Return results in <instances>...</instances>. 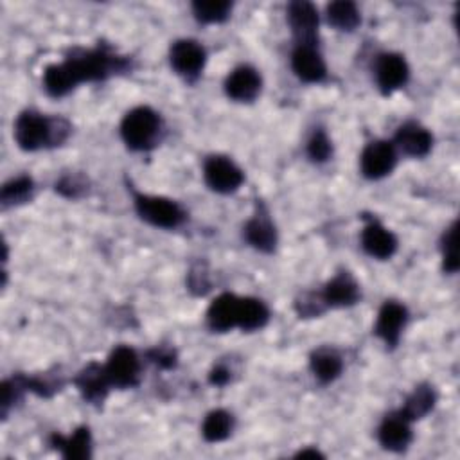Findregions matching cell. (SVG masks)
<instances>
[{
  "label": "cell",
  "instance_id": "8992f818",
  "mask_svg": "<svg viewBox=\"0 0 460 460\" xmlns=\"http://www.w3.org/2000/svg\"><path fill=\"white\" fill-rule=\"evenodd\" d=\"M203 176L207 185L219 194H230L237 190L244 180L243 171L230 158L221 155L207 158L203 165Z\"/></svg>",
  "mask_w": 460,
  "mask_h": 460
},
{
  "label": "cell",
  "instance_id": "4dcf8cb0",
  "mask_svg": "<svg viewBox=\"0 0 460 460\" xmlns=\"http://www.w3.org/2000/svg\"><path fill=\"white\" fill-rule=\"evenodd\" d=\"M84 189V183L79 181V178L75 176H65L58 185L56 190H59L63 196L66 198H75L79 196V192Z\"/></svg>",
  "mask_w": 460,
  "mask_h": 460
},
{
  "label": "cell",
  "instance_id": "6da1fadb",
  "mask_svg": "<svg viewBox=\"0 0 460 460\" xmlns=\"http://www.w3.org/2000/svg\"><path fill=\"white\" fill-rule=\"evenodd\" d=\"M68 124L59 119H49L41 113L27 110L14 122V138L23 151H38L65 140Z\"/></svg>",
  "mask_w": 460,
  "mask_h": 460
},
{
  "label": "cell",
  "instance_id": "7a4b0ae2",
  "mask_svg": "<svg viewBox=\"0 0 460 460\" xmlns=\"http://www.w3.org/2000/svg\"><path fill=\"white\" fill-rule=\"evenodd\" d=\"M74 86L84 81H99L108 75L120 72L126 68V59L115 56L104 47H97L92 50L74 52L70 58L63 61Z\"/></svg>",
  "mask_w": 460,
  "mask_h": 460
},
{
  "label": "cell",
  "instance_id": "ac0fdd59",
  "mask_svg": "<svg viewBox=\"0 0 460 460\" xmlns=\"http://www.w3.org/2000/svg\"><path fill=\"white\" fill-rule=\"evenodd\" d=\"M320 298H322L323 305H329V307L352 305L359 298L358 282L352 279L350 273L341 271L325 284L323 291L320 293Z\"/></svg>",
  "mask_w": 460,
  "mask_h": 460
},
{
  "label": "cell",
  "instance_id": "ba28073f",
  "mask_svg": "<svg viewBox=\"0 0 460 460\" xmlns=\"http://www.w3.org/2000/svg\"><path fill=\"white\" fill-rule=\"evenodd\" d=\"M376 83L377 88L385 93L390 95L392 92L399 90L401 86L406 84L408 75H410V68L406 59L401 54H394V52H386L381 54L376 61Z\"/></svg>",
  "mask_w": 460,
  "mask_h": 460
},
{
  "label": "cell",
  "instance_id": "f546056e",
  "mask_svg": "<svg viewBox=\"0 0 460 460\" xmlns=\"http://www.w3.org/2000/svg\"><path fill=\"white\" fill-rule=\"evenodd\" d=\"M332 155V146H331V140L327 137V133L323 129H316L311 138L307 140V156L313 160V162H325L329 160V156Z\"/></svg>",
  "mask_w": 460,
  "mask_h": 460
},
{
  "label": "cell",
  "instance_id": "f1b7e54d",
  "mask_svg": "<svg viewBox=\"0 0 460 460\" xmlns=\"http://www.w3.org/2000/svg\"><path fill=\"white\" fill-rule=\"evenodd\" d=\"M458 246H456V221L446 228L442 235V266L447 273L458 271Z\"/></svg>",
  "mask_w": 460,
  "mask_h": 460
},
{
  "label": "cell",
  "instance_id": "d6986e66",
  "mask_svg": "<svg viewBox=\"0 0 460 460\" xmlns=\"http://www.w3.org/2000/svg\"><path fill=\"white\" fill-rule=\"evenodd\" d=\"M77 390L83 394V397L90 402H102L108 390H110V379L104 372V367L97 363L86 365L74 379Z\"/></svg>",
  "mask_w": 460,
  "mask_h": 460
},
{
  "label": "cell",
  "instance_id": "4316f807",
  "mask_svg": "<svg viewBox=\"0 0 460 460\" xmlns=\"http://www.w3.org/2000/svg\"><path fill=\"white\" fill-rule=\"evenodd\" d=\"M232 4L226 0H208V2H194L192 13L201 23H219L230 16Z\"/></svg>",
  "mask_w": 460,
  "mask_h": 460
},
{
  "label": "cell",
  "instance_id": "9a60e30c",
  "mask_svg": "<svg viewBox=\"0 0 460 460\" xmlns=\"http://www.w3.org/2000/svg\"><path fill=\"white\" fill-rule=\"evenodd\" d=\"M241 296L232 293H221L212 300L207 311V323L216 332H226L239 323Z\"/></svg>",
  "mask_w": 460,
  "mask_h": 460
},
{
  "label": "cell",
  "instance_id": "5bb4252c",
  "mask_svg": "<svg viewBox=\"0 0 460 460\" xmlns=\"http://www.w3.org/2000/svg\"><path fill=\"white\" fill-rule=\"evenodd\" d=\"M244 239L259 252H273L277 244V230L262 203H257V212L244 225Z\"/></svg>",
  "mask_w": 460,
  "mask_h": 460
},
{
  "label": "cell",
  "instance_id": "ffe728a7",
  "mask_svg": "<svg viewBox=\"0 0 460 460\" xmlns=\"http://www.w3.org/2000/svg\"><path fill=\"white\" fill-rule=\"evenodd\" d=\"M395 144L401 147V151H404L408 156H424L429 153L431 144H433V137L431 133L420 126L419 122H404L397 133H395Z\"/></svg>",
  "mask_w": 460,
  "mask_h": 460
},
{
  "label": "cell",
  "instance_id": "52a82bcc",
  "mask_svg": "<svg viewBox=\"0 0 460 460\" xmlns=\"http://www.w3.org/2000/svg\"><path fill=\"white\" fill-rule=\"evenodd\" d=\"M205 49L194 40H178L171 45V66L185 79H194L205 66Z\"/></svg>",
  "mask_w": 460,
  "mask_h": 460
},
{
  "label": "cell",
  "instance_id": "83f0119b",
  "mask_svg": "<svg viewBox=\"0 0 460 460\" xmlns=\"http://www.w3.org/2000/svg\"><path fill=\"white\" fill-rule=\"evenodd\" d=\"M32 190H34L32 180H31L29 176H18V178L9 180V181L2 187L0 201H2L4 207L20 205V203H25L27 199H31Z\"/></svg>",
  "mask_w": 460,
  "mask_h": 460
},
{
  "label": "cell",
  "instance_id": "836d02e7",
  "mask_svg": "<svg viewBox=\"0 0 460 460\" xmlns=\"http://www.w3.org/2000/svg\"><path fill=\"white\" fill-rule=\"evenodd\" d=\"M296 456H300V458H305V456H313V458H316V456H323L318 449H300L298 453H296Z\"/></svg>",
  "mask_w": 460,
  "mask_h": 460
},
{
  "label": "cell",
  "instance_id": "1f68e13d",
  "mask_svg": "<svg viewBox=\"0 0 460 460\" xmlns=\"http://www.w3.org/2000/svg\"><path fill=\"white\" fill-rule=\"evenodd\" d=\"M149 358L162 368H171L174 365V352H171L169 349H155L149 352Z\"/></svg>",
  "mask_w": 460,
  "mask_h": 460
},
{
  "label": "cell",
  "instance_id": "9c48e42d",
  "mask_svg": "<svg viewBox=\"0 0 460 460\" xmlns=\"http://www.w3.org/2000/svg\"><path fill=\"white\" fill-rule=\"evenodd\" d=\"M395 160L397 156H395L394 144L386 140H374L361 153V158H359L361 172L370 180H379L392 172Z\"/></svg>",
  "mask_w": 460,
  "mask_h": 460
},
{
  "label": "cell",
  "instance_id": "603a6c76",
  "mask_svg": "<svg viewBox=\"0 0 460 460\" xmlns=\"http://www.w3.org/2000/svg\"><path fill=\"white\" fill-rule=\"evenodd\" d=\"M437 395L433 386L429 385H419L413 388V392L406 397L402 408L399 410L408 420H415L420 419L424 415H428L431 411V408L435 406Z\"/></svg>",
  "mask_w": 460,
  "mask_h": 460
},
{
  "label": "cell",
  "instance_id": "7c38bea8",
  "mask_svg": "<svg viewBox=\"0 0 460 460\" xmlns=\"http://www.w3.org/2000/svg\"><path fill=\"white\" fill-rule=\"evenodd\" d=\"M291 68L304 83H322L327 77V66L314 45H296L291 54Z\"/></svg>",
  "mask_w": 460,
  "mask_h": 460
},
{
  "label": "cell",
  "instance_id": "cb8c5ba5",
  "mask_svg": "<svg viewBox=\"0 0 460 460\" xmlns=\"http://www.w3.org/2000/svg\"><path fill=\"white\" fill-rule=\"evenodd\" d=\"M309 365H311V370L314 374V377L320 381V383H331L334 381L340 372H341V358L331 350V349H318L311 354V359H309Z\"/></svg>",
  "mask_w": 460,
  "mask_h": 460
},
{
  "label": "cell",
  "instance_id": "484cf974",
  "mask_svg": "<svg viewBox=\"0 0 460 460\" xmlns=\"http://www.w3.org/2000/svg\"><path fill=\"white\" fill-rule=\"evenodd\" d=\"M232 429H234V419L225 410H212L205 417L201 426V433L207 442H221L228 438Z\"/></svg>",
  "mask_w": 460,
  "mask_h": 460
},
{
  "label": "cell",
  "instance_id": "8fae6325",
  "mask_svg": "<svg viewBox=\"0 0 460 460\" xmlns=\"http://www.w3.org/2000/svg\"><path fill=\"white\" fill-rule=\"evenodd\" d=\"M406 320H408L406 307L402 304L395 302V300H386L381 305L379 313H377L374 332L386 345L395 347L399 338H401V332H402V329L406 325Z\"/></svg>",
  "mask_w": 460,
  "mask_h": 460
},
{
  "label": "cell",
  "instance_id": "44dd1931",
  "mask_svg": "<svg viewBox=\"0 0 460 460\" xmlns=\"http://www.w3.org/2000/svg\"><path fill=\"white\" fill-rule=\"evenodd\" d=\"M52 446L68 460H84L92 456V437L88 428H77L72 435H52Z\"/></svg>",
  "mask_w": 460,
  "mask_h": 460
},
{
  "label": "cell",
  "instance_id": "7402d4cb",
  "mask_svg": "<svg viewBox=\"0 0 460 460\" xmlns=\"http://www.w3.org/2000/svg\"><path fill=\"white\" fill-rule=\"evenodd\" d=\"M270 318V311L264 305L262 300L253 298V296H241L239 304V323L237 327L252 332L257 329H262Z\"/></svg>",
  "mask_w": 460,
  "mask_h": 460
},
{
  "label": "cell",
  "instance_id": "d6a6232c",
  "mask_svg": "<svg viewBox=\"0 0 460 460\" xmlns=\"http://www.w3.org/2000/svg\"><path fill=\"white\" fill-rule=\"evenodd\" d=\"M228 379H230V372H228L226 367L217 365V367H214V368L210 370L208 381H210L212 385H216V386H225V385L228 383Z\"/></svg>",
  "mask_w": 460,
  "mask_h": 460
},
{
  "label": "cell",
  "instance_id": "d4e9b609",
  "mask_svg": "<svg viewBox=\"0 0 460 460\" xmlns=\"http://www.w3.org/2000/svg\"><path fill=\"white\" fill-rule=\"evenodd\" d=\"M327 22L338 31H352L359 23V11L354 2L338 0L327 5Z\"/></svg>",
  "mask_w": 460,
  "mask_h": 460
},
{
  "label": "cell",
  "instance_id": "2e32d148",
  "mask_svg": "<svg viewBox=\"0 0 460 460\" xmlns=\"http://www.w3.org/2000/svg\"><path fill=\"white\" fill-rule=\"evenodd\" d=\"M361 246L370 257L385 261L395 253L397 239L379 221L370 219L361 232Z\"/></svg>",
  "mask_w": 460,
  "mask_h": 460
},
{
  "label": "cell",
  "instance_id": "e0dca14e",
  "mask_svg": "<svg viewBox=\"0 0 460 460\" xmlns=\"http://www.w3.org/2000/svg\"><path fill=\"white\" fill-rule=\"evenodd\" d=\"M377 438L379 444L388 451L399 453L406 449L408 444L411 442L410 420L401 411L386 415L377 429Z\"/></svg>",
  "mask_w": 460,
  "mask_h": 460
},
{
  "label": "cell",
  "instance_id": "4fadbf2b",
  "mask_svg": "<svg viewBox=\"0 0 460 460\" xmlns=\"http://www.w3.org/2000/svg\"><path fill=\"white\" fill-rule=\"evenodd\" d=\"M225 92L230 99H234L237 102L253 101L261 92L259 72L248 65H241V66L234 68L225 81Z\"/></svg>",
  "mask_w": 460,
  "mask_h": 460
},
{
  "label": "cell",
  "instance_id": "3957f363",
  "mask_svg": "<svg viewBox=\"0 0 460 460\" xmlns=\"http://www.w3.org/2000/svg\"><path fill=\"white\" fill-rule=\"evenodd\" d=\"M160 133V117L147 106L129 110L120 122V137L133 151H146L155 146Z\"/></svg>",
  "mask_w": 460,
  "mask_h": 460
},
{
  "label": "cell",
  "instance_id": "30bf717a",
  "mask_svg": "<svg viewBox=\"0 0 460 460\" xmlns=\"http://www.w3.org/2000/svg\"><path fill=\"white\" fill-rule=\"evenodd\" d=\"M288 22L298 45H314L318 32V11L309 2H291L288 5Z\"/></svg>",
  "mask_w": 460,
  "mask_h": 460
},
{
  "label": "cell",
  "instance_id": "5b68a950",
  "mask_svg": "<svg viewBox=\"0 0 460 460\" xmlns=\"http://www.w3.org/2000/svg\"><path fill=\"white\" fill-rule=\"evenodd\" d=\"M104 372L111 386H117V388L135 386L140 372V361L137 352L126 345L115 347L104 365Z\"/></svg>",
  "mask_w": 460,
  "mask_h": 460
},
{
  "label": "cell",
  "instance_id": "277c9868",
  "mask_svg": "<svg viewBox=\"0 0 460 460\" xmlns=\"http://www.w3.org/2000/svg\"><path fill=\"white\" fill-rule=\"evenodd\" d=\"M135 210L146 223L158 228H176L187 216L176 201L149 194H135Z\"/></svg>",
  "mask_w": 460,
  "mask_h": 460
}]
</instances>
